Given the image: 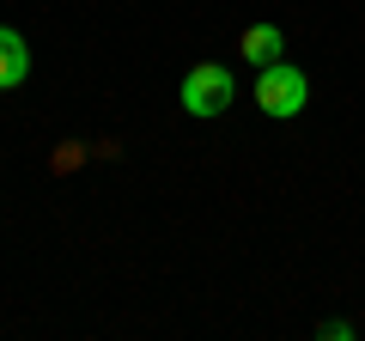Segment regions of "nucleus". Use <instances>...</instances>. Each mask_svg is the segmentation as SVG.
I'll return each mask as SVG.
<instances>
[{"label": "nucleus", "mask_w": 365, "mask_h": 341, "mask_svg": "<svg viewBox=\"0 0 365 341\" xmlns=\"http://www.w3.org/2000/svg\"><path fill=\"white\" fill-rule=\"evenodd\" d=\"M232 73H225L220 61H201V67H189L182 73V110L189 116H225L232 110Z\"/></svg>", "instance_id": "f03ea898"}, {"label": "nucleus", "mask_w": 365, "mask_h": 341, "mask_svg": "<svg viewBox=\"0 0 365 341\" xmlns=\"http://www.w3.org/2000/svg\"><path fill=\"white\" fill-rule=\"evenodd\" d=\"M25 73H31V49H25V37L0 25V92L25 86Z\"/></svg>", "instance_id": "7ed1b4c3"}, {"label": "nucleus", "mask_w": 365, "mask_h": 341, "mask_svg": "<svg viewBox=\"0 0 365 341\" xmlns=\"http://www.w3.org/2000/svg\"><path fill=\"white\" fill-rule=\"evenodd\" d=\"M280 49H287V37L274 25H250L244 37H237V55H244L250 67H268V61H280Z\"/></svg>", "instance_id": "20e7f679"}, {"label": "nucleus", "mask_w": 365, "mask_h": 341, "mask_svg": "<svg viewBox=\"0 0 365 341\" xmlns=\"http://www.w3.org/2000/svg\"><path fill=\"white\" fill-rule=\"evenodd\" d=\"M256 104L268 110V116H299V110L311 104V79H304V67L268 61V67L256 73Z\"/></svg>", "instance_id": "f257e3e1"}]
</instances>
